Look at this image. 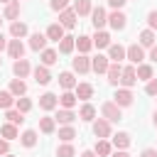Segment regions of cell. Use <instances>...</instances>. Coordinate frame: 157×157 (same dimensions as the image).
Masks as SVG:
<instances>
[{
    "instance_id": "1",
    "label": "cell",
    "mask_w": 157,
    "mask_h": 157,
    "mask_svg": "<svg viewBox=\"0 0 157 157\" xmlns=\"http://www.w3.org/2000/svg\"><path fill=\"white\" fill-rule=\"evenodd\" d=\"M101 113H103V118L108 120V123H118L120 118H123V113H120V108L113 103V101H105L103 105H101Z\"/></svg>"
},
{
    "instance_id": "2",
    "label": "cell",
    "mask_w": 157,
    "mask_h": 157,
    "mask_svg": "<svg viewBox=\"0 0 157 157\" xmlns=\"http://www.w3.org/2000/svg\"><path fill=\"white\" fill-rule=\"evenodd\" d=\"M132 91L130 88H118V93L113 96V103L118 105V108H128V105H132Z\"/></svg>"
},
{
    "instance_id": "3",
    "label": "cell",
    "mask_w": 157,
    "mask_h": 157,
    "mask_svg": "<svg viewBox=\"0 0 157 157\" xmlns=\"http://www.w3.org/2000/svg\"><path fill=\"white\" fill-rule=\"evenodd\" d=\"M76 17H78V15H76L71 7H66V10L59 12V25H61L64 29H74V27H76Z\"/></svg>"
},
{
    "instance_id": "4",
    "label": "cell",
    "mask_w": 157,
    "mask_h": 157,
    "mask_svg": "<svg viewBox=\"0 0 157 157\" xmlns=\"http://www.w3.org/2000/svg\"><path fill=\"white\" fill-rule=\"evenodd\" d=\"M93 135H96L98 140H105V137H110V123H108L105 118H98V120H93Z\"/></svg>"
},
{
    "instance_id": "5",
    "label": "cell",
    "mask_w": 157,
    "mask_h": 157,
    "mask_svg": "<svg viewBox=\"0 0 157 157\" xmlns=\"http://www.w3.org/2000/svg\"><path fill=\"white\" fill-rule=\"evenodd\" d=\"M108 25L113 27V29H125V25H128V17H125V12H120V10H113L110 15H108Z\"/></svg>"
},
{
    "instance_id": "6",
    "label": "cell",
    "mask_w": 157,
    "mask_h": 157,
    "mask_svg": "<svg viewBox=\"0 0 157 157\" xmlns=\"http://www.w3.org/2000/svg\"><path fill=\"white\" fill-rule=\"evenodd\" d=\"M71 69H74L76 74H88V71H91V59H88L86 54H78L76 59H71Z\"/></svg>"
},
{
    "instance_id": "7",
    "label": "cell",
    "mask_w": 157,
    "mask_h": 157,
    "mask_svg": "<svg viewBox=\"0 0 157 157\" xmlns=\"http://www.w3.org/2000/svg\"><path fill=\"white\" fill-rule=\"evenodd\" d=\"M120 83L123 88H132L137 83V74H135V66H123V74H120Z\"/></svg>"
},
{
    "instance_id": "8",
    "label": "cell",
    "mask_w": 157,
    "mask_h": 157,
    "mask_svg": "<svg viewBox=\"0 0 157 157\" xmlns=\"http://www.w3.org/2000/svg\"><path fill=\"white\" fill-rule=\"evenodd\" d=\"M91 22H93L96 29H103V27L108 25V15H105V10H103V7H93V10H91Z\"/></svg>"
},
{
    "instance_id": "9",
    "label": "cell",
    "mask_w": 157,
    "mask_h": 157,
    "mask_svg": "<svg viewBox=\"0 0 157 157\" xmlns=\"http://www.w3.org/2000/svg\"><path fill=\"white\" fill-rule=\"evenodd\" d=\"M125 59H130V64H142V59H145L142 47H140V44H130V47L125 49Z\"/></svg>"
},
{
    "instance_id": "10",
    "label": "cell",
    "mask_w": 157,
    "mask_h": 157,
    "mask_svg": "<svg viewBox=\"0 0 157 157\" xmlns=\"http://www.w3.org/2000/svg\"><path fill=\"white\" fill-rule=\"evenodd\" d=\"M7 54H10L15 61L22 59V56H25V44H22L20 39H10V42H7Z\"/></svg>"
},
{
    "instance_id": "11",
    "label": "cell",
    "mask_w": 157,
    "mask_h": 157,
    "mask_svg": "<svg viewBox=\"0 0 157 157\" xmlns=\"http://www.w3.org/2000/svg\"><path fill=\"white\" fill-rule=\"evenodd\" d=\"M12 71H15V76H17V78H25V76H29V74H32V66H29V61H27V59H17V61L12 64Z\"/></svg>"
},
{
    "instance_id": "12",
    "label": "cell",
    "mask_w": 157,
    "mask_h": 157,
    "mask_svg": "<svg viewBox=\"0 0 157 157\" xmlns=\"http://www.w3.org/2000/svg\"><path fill=\"white\" fill-rule=\"evenodd\" d=\"M91 42H93V47L105 49V47H110V34H108V32H103V29H96V34L91 37Z\"/></svg>"
},
{
    "instance_id": "13",
    "label": "cell",
    "mask_w": 157,
    "mask_h": 157,
    "mask_svg": "<svg viewBox=\"0 0 157 157\" xmlns=\"http://www.w3.org/2000/svg\"><path fill=\"white\" fill-rule=\"evenodd\" d=\"M108 59H110L113 64H120V61L125 59V47H123V44H110V47H108Z\"/></svg>"
},
{
    "instance_id": "14",
    "label": "cell",
    "mask_w": 157,
    "mask_h": 157,
    "mask_svg": "<svg viewBox=\"0 0 157 157\" xmlns=\"http://www.w3.org/2000/svg\"><path fill=\"white\" fill-rule=\"evenodd\" d=\"M108 66H110V61H108V56H103V54H98V56L91 59V69H93L96 74H105Z\"/></svg>"
},
{
    "instance_id": "15",
    "label": "cell",
    "mask_w": 157,
    "mask_h": 157,
    "mask_svg": "<svg viewBox=\"0 0 157 157\" xmlns=\"http://www.w3.org/2000/svg\"><path fill=\"white\" fill-rule=\"evenodd\" d=\"M120 74H123V66L110 61V66H108V71H105V76H108V83H110V86H118V83H120Z\"/></svg>"
},
{
    "instance_id": "16",
    "label": "cell",
    "mask_w": 157,
    "mask_h": 157,
    "mask_svg": "<svg viewBox=\"0 0 157 157\" xmlns=\"http://www.w3.org/2000/svg\"><path fill=\"white\" fill-rule=\"evenodd\" d=\"M56 105H59V98L54 93H42L39 96V108L42 110H54Z\"/></svg>"
},
{
    "instance_id": "17",
    "label": "cell",
    "mask_w": 157,
    "mask_h": 157,
    "mask_svg": "<svg viewBox=\"0 0 157 157\" xmlns=\"http://www.w3.org/2000/svg\"><path fill=\"white\" fill-rule=\"evenodd\" d=\"M47 42H49L47 34H39V32H34V34L29 37V47H32L34 52H44V49H47Z\"/></svg>"
},
{
    "instance_id": "18",
    "label": "cell",
    "mask_w": 157,
    "mask_h": 157,
    "mask_svg": "<svg viewBox=\"0 0 157 157\" xmlns=\"http://www.w3.org/2000/svg\"><path fill=\"white\" fill-rule=\"evenodd\" d=\"M74 47H76V37L64 34V37L59 39V54H71V52H74Z\"/></svg>"
},
{
    "instance_id": "19",
    "label": "cell",
    "mask_w": 157,
    "mask_h": 157,
    "mask_svg": "<svg viewBox=\"0 0 157 157\" xmlns=\"http://www.w3.org/2000/svg\"><path fill=\"white\" fill-rule=\"evenodd\" d=\"M20 17V0H12V2H7V7H5V12H2V20H17Z\"/></svg>"
},
{
    "instance_id": "20",
    "label": "cell",
    "mask_w": 157,
    "mask_h": 157,
    "mask_svg": "<svg viewBox=\"0 0 157 157\" xmlns=\"http://www.w3.org/2000/svg\"><path fill=\"white\" fill-rule=\"evenodd\" d=\"M32 74H34V81H37V83H42V86H47V83L52 81V74H49V69H47V66H37Z\"/></svg>"
},
{
    "instance_id": "21",
    "label": "cell",
    "mask_w": 157,
    "mask_h": 157,
    "mask_svg": "<svg viewBox=\"0 0 157 157\" xmlns=\"http://www.w3.org/2000/svg\"><path fill=\"white\" fill-rule=\"evenodd\" d=\"M59 83H61V88H64V91L76 88V78H74V74H71V71H61V74H59Z\"/></svg>"
},
{
    "instance_id": "22",
    "label": "cell",
    "mask_w": 157,
    "mask_h": 157,
    "mask_svg": "<svg viewBox=\"0 0 157 157\" xmlns=\"http://www.w3.org/2000/svg\"><path fill=\"white\" fill-rule=\"evenodd\" d=\"M76 101H78V98H76V93H71V91H64V93L59 96V105L66 108V110H71V108L76 105Z\"/></svg>"
},
{
    "instance_id": "23",
    "label": "cell",
    "mask_w": 157,
    "mask_h": 157,
    "mask_svg": "<svg viewBox=\"0 0 157 157\" xmlns=\"http://www.w3.org/2000/svg\"><path fill=\"white\" fill-rule=\"evenodd\" d=\"M78 17H83V15H91V0H74V7H71Z\"/></svg>"
},
{
    "instance_id": "24",
    "label": "cell",
    "mask_w": 157,
    "mask_h": 157,
    "mask_svg": "<svg viewBox=\"0 0 157 157\" xmlns=\"http://www.w3.org/2000/svg\"><path fill=\"white\" fill-rule=\"evenodd\" d=\"M64 37V27L59 25V22H54V25H49L47 27V39H52V42H59Z\"/></svg>"
},
{
    "instance_id": "25",
    "label": "cell",
    "mask_w": 157,
    "mask_h": 157,
    "mask_svg": "<svg viewBox=\"0 0 157 157\" xmlns=\"http://www.w3.org/2000/svg\"><path fill=\"white\" fill-rule=\"evenodd\" d=\"M93 96V86L91 83H76V98L78 101H88Z\"/></svg>"
},
{
    "instance_id": "26",
    "label": "cell",
    "mask_w": 157,
    "mask_h": 157,
    "mask_svg": "<svg viewBox=\"0 0 157 157\" xmlns=\"http://www.w3.org/2000/svg\"><path fill=\"white\" fill-rule=\"evenodd\" d=\"M78 118L86 120V123H93V120H96V108H93L91 103H83L81 110H78Z\"/></svg>"
},
{
    "instance_id": "27",
    "label": "cell",
    "mask_w": 157,
    "mask_h": 157,
    "mask_svg": "<svg viewBox=\"0 0 157 157\" xmlns=\"http://www.w3.org/2000/svg\"><path fill=\"white\" fill-rule=\"evenodd\" d=\"M56 123H61V125H71L74 120H76V113L74 110H66V108H61L59 113H56V118H54Z\"/></svg>"
},
{
    "instance_id": "28",
    "label": "cell",
    "mask_w": 157,
    "mask_h": 157,
    "mask_svg": "<svg viewBox=\"0 0 157 157\" xmlns=\"http://www.w3.org/2000/svg\"><path fill=\"white\" fill-rule=\"evenodd\" d=\"M0 135H2V140H15V137H20V132H17V125H12V123H5L2 128H0Z\"/></svg>"
},
{
    "instance_id": "29",
    "label": "cell",
    "mask_w": 157,
    "mask_h": 157,
    "mask_svg": "<svg viewBox=\"0 0 157 157\" xmlns=\"http://www.w3.org/2000/svg\"><path fill=\"white\" fill-rule=\"evenodd\" d=\"M10 93H12L15 98H20V96H25V93H27V83H25L22 78H15V81L10 83Z\"/></svg>"
},
{
    "instance_id": "30",
    "label": "cell",
    "mask_w": 157,
    "mask_h": 157,
    "mask_svg": "<svg viewBox=\"0 0 157 157\" xmlns=\"http://www.w3.org/2000/svg\"><path fill=\"white\" fill-rule=\"evenodd\" d=\"M54 128H56V120H54V118H49V115L39 118V130H42L44 135H52V132H54Z\"/></svg>"
},
{
    "instance_id": "31",
    "label": "cell",
    "mask_w": 157,
    "mask_h": 157,
    "mask_svg": "<svg viewBox=\"0 0 157 157\" xmlns=\"http://www.w3.org/2000/svg\"><path fill=\"white\" fill-rule=\"evenodd\" d=\"M110 145H113V147H118V150H125V147L130 145V135H128V132H115Z\"/></svg>"
},
{
    "instance_id": "32",
    "label": "cell",
    "mask_w": 157,
    "mask_h": 157,
    "mask_svg": "<svg viewBox=\"0 0 157 157\" xmlns=\"http://www.w3.org/2000/svg\"><path fill=\"white\" fill-rule=\"evenodd\" d=\"M10 34H12L15 39H22V37L27 34V25H25V22H17V20H15V22L10 25Z\"/></svg>"
},
{
    "instance_id": "33",
    "label": "cell",
    "mask_w": 157,
    "mask_h": 157,
    "mask_svg": "<svg viewBox=\"0 0 157 157\" xmlns=\"http://www.w3.org/2000/svg\"><path fill=\"white\" fill-rule=\"evenodd\" d=\"M135 74H137V81H150L152 78V66L150 64H137Z\"/></svg>"
},
{
    "instance_id": "34",
    "label": "cell",
    "mask_w": 157,
    "mask_h": 157,
    "mask_svg": "<svg viewBox=\"0 0 157 157\" xmlns=\"http://www.w3.org/2000/svg\"><path fill=\"white\" fill-rule=\"evenodd\" d=\"M93 152H96L98 157H108V155L113 152V145H110L108 140H98V142H96V150H93Z\"/></svg>"
},
{
    "instance_id": "35",
    "label": "cell",
    "mask_w": 157,
    "mask_h": 157,
    "mask_svg": "<svg viewBox=\"0 0 157 157\" xmlns=\"http://www.w3.org/2000/svg\"><path fill=\"white\" fill-rule=\"evenodd\" d=\"M15 110H20L22 115H25V113H29V110H32V101H29V98H25V96L15 98Z\"/></svg>"
},
{
    "instance_id": "36",
    "label": "cell",
    "mask_w": 157,
    "mask_h": 157,
    "mask_svg": "<svg viewBox=\"0 0 157 157\" xmlns=\"http://www.w3.org/2000/svg\"><path fill=\"white\" fill-rule=\"evenodd\" d=\"M20 142H22L25 147H34V145H37V132H34V130H25V132L20 135Z\"/></svg>"
},
{
    "instance_id": "37",
    "label": "cell",
    "mask_w": 157,
    "mask_h": 157,
    "mask_svg": "<svg viewBox=\"0 0 157 157\" xmlns=\"http://www.w3.org/2000/svg\"><path fill=\"white\" fill-rule=\"evenodd\" d=\"M76 47H78V52H81V54H86V52H91L93 42H91V37L81 34V37H76Z\"/></svg>"
},
{
    "instance_id": "38",
    "label": "cell",
    "mask_w": 157,
    "mask_h": 157,
    "mask_svg": "<svg viewBox=\"0 0 157 157\" xmlns=\"http://www.w3.org/2000/svg\"><path fill=\"white\" fill-rule=\"evenodd\" d=\"M155 44V32L152 29H142L140 32V47H152Z\"/></svg>"
},
{
    "instance_id": "39",
    "label": "cell",
    "mask_w": 157,
    "mask_h": 157,
    "mask_svg": "<svg viewBox=\"0 0 157 157\" xmlns=\"http://www.w3.org/2000/svg\"><path fill=\"white\" fill-rule=\"evenodd\" d=\"M56 52L54 49H44L42 52V66H52V64H56Z\"/></svg>"
},
{
    "instance_id": "40",
    "label": "cell",
    "mask_w": 157,
    "mask_h": 157,
    "mask_svg": "<svg viewBox=\"0 0 157 157\" xmlns=\"http://www.w3.org/2000/svg\"><path fill=\"white\" fill-rule=\"evenodd\" d=\"M15 105V96L10 93V91H0V108H12Z\"/></svg>"
},
{
    "instance_id": "41",
    "label": "cell",
    "mask_w": 157,
    "mask_h": 157,
    "mask_svg": "<svg viewBox=\"0 0 157 157\" xmlns=\"http://www.w3.org/2000/svg\"><path fill=\"white\" fill-rule=\"evenodd\" d=\"M76 137V130L71 128V125H64L61 130H59V140H64V142H71Z\"/></svg>"
},
{
    "instance_id": "42",
    "label": "cell",
    "mask_w": 157,
    "mask_h": 157,
    "mask_svg": "<svg viewBox=\"0 0 157 157\" xmlns=\"http://www.w3.org/2000/svg\"><path fill=\"white\" fill-rule=\"evenodd\" d=\"M5 118H7L12 125H22V123H25V115H22L20 110H12V108L7 110V115H5Z\"/></svg>"
},
{
    "instance_id": "43",
    "label": "cell",
    "mask_w": 157,
    "mask_h": 157,
    "mask_svg": "<svg viewBox=\"0 0 157 157\" xmlns=\"http://www.w3.org/2000/svg\"><path fill=\"white\" fill-rule=\"evenodd\" d=\"M74 155H76V150H74L71 142H64V145L56 150V157H74Z\"/></svg>"
},
{
    "instance_id": "44",
    "label": "cell",
    "mask_w": 157,
    "mask_h": 157,
    "mask_svg": "<svg viewBox=\"0 0 157 157\" xmlns=\"http://www.w3.org/2000/svg\"><path fill=\"white\" fill-rule=\"evenodd\" d=\"M49 7H52V10H56V12H61V10H66V7H69V0H52V2H49Z\"/></svg>"
},
{
    "instance_id": "45",
    "label": "cell",
    "mask_w": 157,
    "mask_h": 157,
    "mask_svg": "<svg viewBox=\"0 0 157 157\" xmlns=\"http://www.w3.org/2000/svg\"><path fill=\"white\" fill-rule=\"evenodd\" d=\"M145 93H147V96H157V78H150V81H147Z\"/></svg>"
},
{
    "instance_id": "46",
    "label": "cell",
    "mask_w": 157,
    "mask_h": 157,
    "mask_svg": "<svg viewBox=\"0 0 157 157\" xmlns=\"http://www.w3.org/2000/svg\"><path fill=\"white\" fill-rule=\"evenodd\" d=\"M147 25H150L152 32L157 29V10H150V12H147Z\"/></svg>"
},
{
    "instance_id": "47",
    "label": "cell",
    "mask_w": 157,
    "mask_h": 157,
    "mask_svg": "<svg viewBox=\"0 0 157 157\" xmlns=\"http://www.w3.org/2000/svg\"><path fill=\"white\" fill-rule=\"evenodd\" d=\"M0 155H10V142L7 140H0Z\"/></svg>"
},
{
    "instance_id": "48",
    "label": "cell",
    "mask_w": 157,
    "mask_h": 157,
    "mask_svg": "<svg viewBox=\"0 0 157 157\" xmlns=\"http://www.w3.org/2000/svg\"><path fill=\"white\" fill-rule=\"evenodd\" d=\"M125 2H128V0H108V5H110L113 10H120V7L125 5Z\"/></svg>"
},
{
    "instance_id": "49",
    "label": "cell",
    "mask_w": 157,
    "mask_h": 157,
    "mask_svg": "<svg viewBox=\"0 0 157 157\" xmlns=\"http://www.w3.org/2000/svg\"><path fill=\"white\" fill-rule=\"evenodd\" d=\"M140 157H157V150L147 147V150H142V155H140Z\"/></svg>"
},
{
    "instance_id": "50",
    "label": "cell",
    "mask_w": 157,
    "mask_h": 157,
    "mask_svg": "<svg viewBox=\"0 0 157 157\" xmlns=\"http://www.w3.org/2000/svg\"><path fill=\"white\" fill-rule=\"evenodd\" d=\"M150 59H152V61H157V44H152V47H150Z\"/></svg>"
},
{
    "instance_id": "51",
    "label": "cell",
    "mask_w": 157,
    "mask_h": 157,
    "mask_svg": "<svg viewBox=\"0 0 157 157\" xmlns=\"http://www.w3.org/2000/svg\"><path fill=\"white\" fill-rule=\"evenodd\" d=\"M2 49H7V39H5V34L0 32V52H2Z\"/></svg>"
},
{
    "instance_id": "52",
    "label": "cell",
    "mask_w": 157,
    "mask_h": 157,
    "mask_svg": "<svg viewBox=\"0 0 157 157\" xmlns=\"http://www.w3.org/2000/svg\"><path fill=\"white\" fill-rule=\"evenodd\" d=\"M113 157H130L125 150H118V152H113Z\"/></svg>"
},
{
    "instance_id": "53",
    "label": "cell",
    "mask_w": 157,
    "mask_h": 157,
    "mask_svg": "<svg viewBox=\"0 0 157 157\" xmlns=\"http://www.w3.org/2000/svg\"><path fill=\"white\" fill-rule=\"evenodd\" d=\"M81 157H98L96 152H91V150H86V152H81Z\"/></svg>"
},
{
    "instance_id": "54",
    "label": "cell",
    "mask_w": 157,
    "mask_h": 157,
    "mask_svg": "<svg viewBox=\"0 0 157 157\" xmlns=\"http://www.w3.org/2000/svg\"><path fill=\"white\" fill-rule=\"evenodd\" d=\"M152 123H155V125H157V110H155V115H152Z\"/></svg>"
},
{
    "instance_id": "55",
    "label": "cell",
    "mask_w": 157,
    "mask_h": 157,
    "mask_svg": "<svg viewBox=\"0 0 157 157\" xmlns=\"http://www.w3.org/2000/svg\"><path fill=\"white\" fill-rule=\"evenodd\" d=\"M0 2H12V0H0Z\"/></svg>"
},
{
    "instance_id": "56",
    "label": "cell",
    "mask_w": 157,
    "mask_h": 157,
    "mask_svg": "<svg viewBox=\"0 0 157 157\" xmlns=\"http://www.w3.org/2000/svg\"><path fill=\"white\" fill-rule=\"evenodd\" d=\"M5 157H15V155H5Z\"/></svg>"
},
{
    "instance_id": "57",
    "label": "cell",
    "mask_w": 157,
    "mask_h": 157,
    "mask_svg": "<svg viewBox=\"0 0 157 157\" xmlns=\"http://www.w3.org/2000/svg\"><path fill=\"white\" fill-rule=\"evenodd\" d=\"M0 66H2V59H0Z\"/></svg>"
},
{
    "instance_id": "58",
    "label": "cell",
    "mask_w": 157,
    "mask_h": 157,
    "mask_svg": "<svg viewBox=\"0 0 157 157\" xmlns=\"http://www.w3.org/2000/svg\"><path fill=\"white\" fill-rule=\"evenodd\" d=\"M0 25H2V17H0Z\"/></svg>"
}]
</instances>
